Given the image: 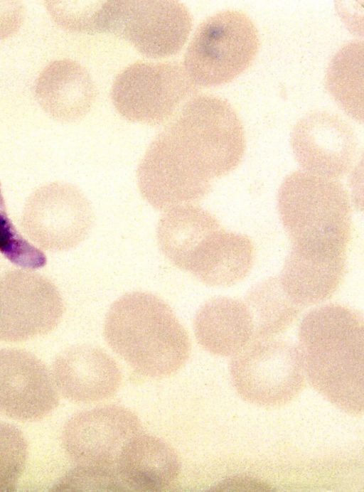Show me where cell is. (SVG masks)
Here are the masks:
<instances>
[{
  "instance_id": "obj_1",
  "label": "cell",
  "mask_w": 364,
  "mask_h": 492,
  "mask_svg": "<svg viewBox=\"0 0 364 492\" xmlns=\"http://www.w3.org/2000/svg\"><path fill=\"white\" fill-rule=\"evenodd\" d=\"M299 349L310 383L340 409L363 410V317L338 304L316 307L299 327Z\"/></svg>"
},
{
  "instance_id": "obj_2",
  "label": "cell",
  "mask_w": 364,
  "mask_h": 492,
  "mask_svg": "<svg viewBox=\"0 0 364 492\" xmlns=\"http://www.w3.org/2000/svg\"><path fill=\"white\" fill-rule=\"evenodd\" d=\"M104 336L130 367L150 378L176 373L190 354L188 336L171 307L146 292L124 294L111 305Z\"/></svg>"
},
{
  "instance_id": "obj_3",
  "label": "cell",
  "mask_w": 364,
  "mask_h": 492,
  "mask_svg": "<svg viewBox=\"0 0 364 492\" xmlns=\"http://www.w3.org/2000/svg\"><path fill=\"white\" fill-rule=\"evenodd\" d=\"M277 209L292 248L346 254L351 235V208L339 181L295 171L279 189Z\"/></svg>"
},
{
  "instance_id": "obj_4",
  "label": "cell",
  "mask_w": 364,
  "mask_h": 492,
  "mask_svg": "<svg viewBox=\"0 0 364 492\" xmlns=\"http://www.w3.org/2000/svg\"><path fill=\"white\" fill-rule=\"evenodd\" d=\"M168 132L181 161L210 181L233 171L245 154L242 122L232 105L217 96L190 100L168 124Z\"/></svg>"
},
{
  "instance_id": "obj_5",
  "label": "cell",
  "mask_w": 364,
  "mask_h": 492,
  "mask_svg": "<svg viewBox=\"0 0 364 492\" xmlns=\"http://www.w3.org/2000/svg\"><path fill=\"white\" fill-rule=\"evenodd\" d=\"M259 48L257 30L250 18L240 11H222L198 26L185 54L183 68L196 85H222L250 67Z\"/></svg>"
},
{
  "instance_id": "obj_6",
  "label": "cell",
  "mask_w": 364,
  "mask_h": 492,
  "mask_svg": "<svg viewBox=\"0 0 364 492\" xmlns=\"http://www.w3.org/2000/svg\"><path fill=\"white\" fill-rule=\"evenodd\" d=\"M192 18L177 1H107L95 12L92 33H111L149 58L177 53L188 39Z\"/></svg>"
},
{
  "instance_id": "obj_7",
  "label": "cell",
  "mask_w": 364,
  "mask_h": 492,
  "mask_svg": "<svg viewBox=\"0 0 364 492\" xmlns=\"http://www.w3.org/2000/svg\"><path fill=\"white\" fill-rule=\"evenodd\" d=\"M232 381L246 400L261 406H278L302 390L305 372L298 347L272 338L252 341L233 355Z\"/></svg>"
},
{
  "instance_id": "obj_8",
  "label": "cell",
  "mask_w": 364,
  "mask_h": 492,
  "mask_svg": "<svg viewBox=\"0 0 364 492\" xmlns=\"http://www.w3.org/2000/svg\"><path fill=\"white\" fill-rule=\"evenodd\" d=\"M196 85L176 62L142 63L128 66L115 78L112 103L126 119L152 125L166 121Z\"/></svg>"
},
{
  "instance_id": "obj_9",
  "label": "cell",
  "mask_w": 364,
  "mask_h": 492,
  "mask_svg": "<svg viewBox=\"0 0 364 492\" xmlns=\"http://www.w3.org/2000/svg\"><path fill=\"white\" fill-rule=\"evenodd\" d=\"M93 225L92 206L75 186L53 182L28 198L21 218L24 233L40 247L53 252L70 250L88 235Z\"/></svg>"
},
{
  "instance_id": "obj_10",
  "label": "cell",
  "mask_w": 364,
  "mask_h": 492,
  "mask_svg": "<svg viewBox=\"0 0 364 492\" xmlns=\"http://www.w3.org/2000/svg\"><path fill=\"white\" fill-rule=\"evenodd\" d=\"M64 313L56 286L47 277L21 269L0 276V340L26 341L53 330Z\"/></svg>"
},
{
  "instance_id": "obj_11",
  "label": "cell",
  "mask_w": 364,
  "mask_h": 492,
  "mask_svg": "<svg viewBox=\"0 0 364 492\" xmlns=\"http://www.w3.org/2000/svg\"><path fill=\"white\" fill-rule=\"evenodd\" d=\"M141 431V422L134 412L108 405L73 416L64 427L63 443L77 465L116 471L123 447Z\"/></svg>"
},
{
  "instance_id": "obj_12",
  "label": "cell",
  "mask_w": 364,
  "mask_h": 492,
  "mask_svg": "<svg viewBox=\"0 0 364 492\" xmlns=\"http://www.w3.org/2000/svg\"><path fill=\"white\" fill-rule=\"evenodd\" d=\"M294 155L303 171L335 179L351 169L358 153L352 127L340 117L323 111L301 118L291 134Z\"/></svg>"
},
{
  "instance_id": "obj_13",
  "label": "cell",
  "mask_w": 364,
  "mask_h": 492,
  "mask_svg": "<svg viewBox=\"0 0 364 492\" xmlns=\"http://www.w3.org/2000/svg\"><path fill=\"white\" fill-rule=\"evenodd\" d=\"M58 401L52 374L39 358L22 349H0V415L37 420Z\"/></svg>"
},
{
  "instance_id": "obj_14",
  "label": "cell",
  "mask_w": 364,
  "mask_h": 492,
  "mask_svg": "<svg viewBox=\"0 0 364 492\" xmlns=\"http://www.w3.org/2000/svg\"><path fill=\"white\" fill-rule=\"evenodd\" d=\"M51 374L62 395L77 402L107 398L122 381L115 360L102 350L87 345L74 346L58 354Z\"/></svg>"
},
{
  "instance_id": "obj_15",
  "label": "cell",
  "mask_w": 364,
  "mask_h": 492,
  "mask_svg": "<svg viewBox=\"0 0 364 492\" xmlns=\"http://www.w3.org/2000/svg\"><path fill=\"white\" fill-rule=\"evenodd\" d=\"M34 93L43 111L63 122H75L85 117L95 95L89 72L70 59L48 63L36 79Z\"/></svg>"
},
{
  "instance_id": "obj_16",
  "label": "cell",
  "mask_w": 364,
  "mask_h": 492,
  "mask_svg": "<svg viewBox=\"0 0 364 492\" xmlns=\"http://www.w3.org/2000/svg\"><path fill=\"white\" fill-rule=\"evenodd\" d=\"M346 272V255L291 248L278 277L282 289L299 307L331 298Z\"/></svg>"
},
{
  "instance_id": "obj_17",
  "label": "cell",
  "mask_w": 364,
  "mask_h": 492,
  "mask_svg": "<svg viewBox=\"0 0 364 492\" xmlns=\"http://www.w3.org/2000/svg\"><path fill=\"white\" fill-rule=\"evenodd\" d=\"M193 330L198 343L208 352L233 356L254 341L250 311L239 299L226 296L212 299L198 311Z\"/></svg>"
},
{
  "instance_id": "obj_18",
  "label": "cell",
  "mask_w": 364,
  "mask_h": 492,
  "mask_svg": "<svg viewBox=\"0 0 364 492\" xmlns=\"http://www.w3.org/2000/svg\"><path fill=\"white\" fill-rule=\"evenodd\" d=\"M181 464L178 455L161 439L140 433L123 447L116 471L128 489L161 491L178 477Z\"/></svg>"
},
{
  "instance_id": "obj_19",
  "label": "cell",
  "mask_w": 364,
  "mask_h": 492,
  "mask_svg": "<svg viewBox=\"0 0 364 492\" xmlns=\"http://www.w3.org/2000/svg\"><path fill=\"white\" fill-rule=\"evenodd\" d=\"M255 260V248L246 235L222 228L208 238L191 271L211 287H230L243 279Z\"/></svg>"
},
{
  "instance_id": "obj_20",
  "label": "cell",
  "mask_w": 364,
  "mask_h": 492,
  "mask_svg": "<svg viewBox=\"0 0 364 492\" xmlns=\"http://www.w3.org/2000/svg\"><path fill=\"white\" fill-rule=\"evenodd\" d=\"M220 228L218 219L207 210L192 204L180 205L166 210L160 218L157 241L165 257L187 271L202 242Z\"/></svg>"
},
{
  "instance_id": "obj_21",
  "label": "cell",
  "mask_w": 364,
  "mask_h": 492,
  "mask_svg": "<svg viewBox=\"0 0 364 492\" xmlns=\"http://www.w3.org/2000/svg\"><path fill=\"white\" fill-rule=\"evenodd\" d=\"M363 43L350 41L332 58L326 85L339 107L351 118L363 120Z\"/></svg>"
},
{
  "instance_id": "obj_22",
  "label": "cell",
  "mask_w": 364,
  "mask_h": 492,
  "mask_svg": "<svg viewBox=\"0 0 364 492\" xmlns=\"http://www.w3.org/2000/svg\"><path fill=\"white\" fill-rule=\"evenodd\" d=\"M245 302L254 323V341L272 338L284 332L301 309L287 296L278 277H269L253 286L246 294Z\"/></svg>"
},
{
  "instance_id": "obj_23",
  "label": "cell",
  "mask_w": 364,
  "mask_h": 492,
  "mask_svg": "<svg viewBox=\"0 0 364 492\" xmlns=\"http://www.w3.org/2000/svg\"><path fill=\"white\" fill-rule=\"evenodd\" d=\"M0 252L13 264L25 269L46 264L44 253L31 244L16 230L9 218L0 183Z\"/></svg>"
},
{
  "instance_id": "obj_24",
  "label": "cell",
  "mask_w": 364,
  "mask_h": 492,
  "mask_svg": "<svg viewBox=\"0 0 364 492\" xmlns=\"http://www.w3.org/2000/svg\"><path fill=\"white\" fill-rule=\"evenodd\" d=\"M27 443L15 426L0 423V491L16 490L25 467Z\"/></svg>"
},
{
  "instance_id": "obj_25",
  "label": "cell",
  "mask_w": 364,
  "mask_h": 492,
  "mask_svg": "<svg viewBox=\"0 0 364 492\" xmlns=\"http://www.w3.org/2000/svg\"><path fill=\"white\" fill-rule=\"evenodd\" d=\"M60 490L122 491L128 489L117 471L101 467L80 466L60 481Z\"/></svg>"
},
{
  "instance_id": "obj_26",
  "label": "cell",
  "mask_w": 364,
  "mask_h": 492,
  "mask_svg": "<svg viewBox=\"0 0 364 492\" xmlns=\"http://www.w3.org/2000/svg\"><path fill=\"white\" fill-rule=\"evenodd\" d=\"M25 16L18 1H0V40L9 38L21 28Z\"/></svg>"
},
{
  "instance_id": "obj_27",
  "label": "cell",
  "mask_w": 364,
  "mask_h": 492,
  "mask_svg": "<svg viewBox=\"0 0 364 492\" xmlns=\"http://www.w3.org/2000/svg\"><path fill=\"white\" fill-rule=\"evenodd\" d=\"M211 491H275L269 484L247 476H232L221 481Z\"/></svg>"
}]
</instances>
